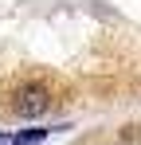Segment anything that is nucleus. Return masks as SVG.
<instances>
[{
	"label": "nucleus",
	"mask_w": 141,
	"mask_h": 145,
	"mask_svg": "<svg viewBox=\"0 0 141 145\" xmlns=\"http://www.w3.org/2000/svg\"><path fill=\"white\" fill-rule=\"evenodd\" d=\"M47 110H51V94H47V86H39V82L20 86V94L12 98V114L16 118H43Z\"/></svg>",
	"instance_id": "1"
},
{
	"label": "nucleus",
	"mask_w": 141,
	"mask_h": 145,
	"mask_svg": "<svg viewBox=\"0 0 141 145\" xmlns=\"http://www.w3.org/2000/svg\"><path fill=\"white\" fill-rule=\"evenodd\" d=\"M0 145H16V133H8V129H0Z\"/></svg>",
	"instance_id": "2"
}]
</instances>
